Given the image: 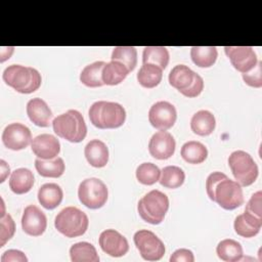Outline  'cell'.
<instances>
[{
	"mask_svg": "<svg viewBox=\"0 0 262 262\" xmlns=\"http://www.w3.org/2000/svg\"><path fill=\"white\" fill-rule=\"evenodd\" d=\"M27 115L31 122L39 127H48L53 118L48 104L39 97L32 98L27 103Z\"/></svg>",
	"mask_w": 262,
	"mask_h": 262,
	"instance_id": "obj_18",
	"label": "cell"
},
{
	"mask_svg": "<svg viewBox=\"0 0 262 262\" xmlns=\"http://www.w3.org/2000/svg\"><path fill=\"white\" fill-rule=\"evenodd\" d=\"M129 73V70L120 61L111 60L110 62H105L101 72L103 85H118L125 80Z\"/></svg>",
	"mask_w": 262,
	"mask_h": 262,
	"instance_id": "obj_24",
	"label": "cell"
},
{
	"mask_svg": "<svg viewBox=\"0 0 262 262\" xmlns=\"http://www.w3.org/2000/svg\"><path fill=\"white\" fill-rule=\"evenodd\" d=\"M112 60L120 61L129 72H132L137 64V51L133 46H117L113 49Z\"/></svg>",
	"mask_w": 262,
	"mask_h": 262,
	"instance_id": "obj_34",
	"label": "cell"
},
{
	"mask_svg": "<svg viewBox=\"0 0 262 262\" xmlns=\"http://www.w3.org/2000/svg\"><path fill=\"white\" fill-rule=\"evenodd\" d=\"M0 261L1 262H27L28 258L21 251L7 250L2 254Z\"/></svg>",
	"mask_w": 262,
	"mask_h": 262,
	"instance_id": "obj_39",
	"label": "cell"
},
{
	"mask_svg": "<svg viewBox=\"0 0 262 262\" xmlns=\"http://www.w3.org/2000/svg\"><path fill=\"white\" fill-rule=\"evenodd\" d=\"M108 190L105 183L95 177L82 180L78 187V198L82 205L89 209H99L107 201Z\"/></svg>",
	"mask_w": 262,
	"mask_h": 262,
	"instance_id": "obj_9",
	"label": "cell"
},
{
	"mask_svg": "<svg viewBox=\"0 0 262 262\" xmlns=\"http://www.w3.org/2000/svg\"><path fill=\"white\" fill-rule=\"evenodd\" d=\"M206 191L211 201L225 210H234L244 204L242 185L218 171L207 177Z\"/></svg>",
	"mask_w": 262,
	"mask_h": 262,
	"instance_id": "obj_1",
	"label": "cell"
},
{
	"mask_svg": "<svg viewBox=\"0 0 262 262\" xmlns=\"http://www.w3.org/2000/svg\"><path fill=\"white\" fill-rule=\"evenodd\" d=\"M224 51L233 68L242 74L250 72L258 62L256 52L251 46H225Z\"/></svg>",
	"mask_w": 262,
	"mask_h": 262,
	"instance_id": "obj_12",
	"label": "cell"
},
{
	"mask_svg": "<svg viewBox=\"0 0 262 262\" xmlns=\"http://www.w3.org/2000/svg\"><path fill=\"white\" fill-rule=\"evenodd\" d=\"M35 168L39 175L43 177L58 178L63 174L66 165L60 157H56L51 160H42L37 158L35 160Z\"/></svg>",
	"mask_w": 262,
	"mask_h": 262,
	"instance_id": "obj_26",
	"label": "cell"
},
{
	"mask_svg": "<svg viewBox=\"0 0 262 262\" xmlns=\"http://www.w3.org/2000/svg\"><path fill=\"white\" fill-rule=\"evenodd\" d=\"M177 119L175 106L168 101H158L148 111V121L152 127L160 131H166L173 127Z\"/></svg>",
	"mask_w": 262,
	"mask_h": 262,
	"instance_id": "obj_11",
	"label": "cell"
},
{
	"mask_svg": "<svg viewBox=\"0 0 262 262\" xmlns=\"http://www.w3.org/2000/svg\"><path fill=\"white\" fill-rule=\"evenodd\" d=\"M70 256L73 262H98L99 256L95 247L87 242H79L70 248Z\"/></svg>",
	"mask_w": 262,
	"mask_h": 262,
	"instance_id": "obj_30",
	"label": "cell"
},
{
	"mask_svg": "<svg viewBox=\"0 0 262 262\" xmlns=\"http://www.w3.org/2000/svg\"><path fill=\"white\" fill-rule=\"evenodd\" d=\"M84 155L87 162L95 168H102L108 162V148L99 139L90 140L84 148Z\"/></svg>",
	"mask_w": 262,
	"mask_h": 262,
	"instance_id": "obj_19",
	"label": "cell"
},
{
	"mask_svg": "<svg viewBox=\"0 0 262 262\" xmlns=\"http://www.w3.org/2000/svg\"><path fill=\"white\" fill-rule=\"evenodd\" d=\"M134 244L140 256L147 261H158L166 252L164 243L156 233L147 229H140L133 235Z\"/></svg>",
	"mask_w": 262,
	"mask_h": 262,
	"instance_id": "obj_10",
	"label": "cell"
},
{
	"mask_svg": "<svg viewBox=\"0 0 262 262\" xmlns=\"http://www.w3.org/2000/svg\"><path fill=\"white\" fill-rule=\"evenodd\" d=\"M180 155L189 164H201L207 159L208 149L202 142L190 140L181 146Z\"/></svg>",
	"mask_w": 262,
	"mask_h": 262,
	"instance_id": "obj_27",
	"label": "cell"
},
{
	"mask_svg": "<svg viewBox=\"0 0 262 262\" xmlns=\"http://www.w3.org/2000/svg\"><path fill=\"white\" fill-rule=\"evenodd\" d=\"M243 79L245 83L251 87H262V62L258 61L254 69L248 73L243 74Z\"/></svg>",
	"mask_w": 262,
	"mask_h": 262,
	"instance_id": "obj_37",
	"label": "cell"
},
{
	"mask_svg": "<svg viewBox=\"0 0 262 262\" xmlns=\"http://www.w3.org/2000/svg\"><path fill=\"white\" fill-rule=\"evenodd\" d=\"M216 127V120L214 115L206 110L196 112L190 120V128L192 132L200 136L210 135Z\"/></svg>",
	"mask_w": 262,
	"mask_h": 262,
	"instance_id": "obj_23",
	"label": "cell"
},
{
	"mask_svg": "<svg viewBox=\"0 0 262 262\" xmlns=\"http://www.w3.org/2000/svg\"><path fill=\"white\" fill-rule=\"evenodd\" d=\"M262 226V218L256 217L248 212L239 214L233 222L234 231L243 237H253L257 235Z\"/></svg>",
	"mask_w": 262,
	"mask_h": 262,
	"instance_id": "obj_20",
	"label": "cell"
},
{
	"mask_svg": "<svg viewBox=\"0 0 262 262\" xmlns=\"http://www.w3.org/2000/svg\"><path fill=\"white\" fill-rule=\"evenodd\" d=\"M229 168L242 186L253 184L258 177V166L252 156L245 150H234L228 157Z\"/></svg>",
	"mask_w": 262,
	"mask_h": 262,
	"instance_id": "obj_8",
	"label": "cell"
},
{
	"mask_svg": "<svg viewBox=\"0 0 262 262\" xmlns=\"http://www.w3.org/2000/svg\"><path fill=\"white\" fill-rule=\"evenodd\" d=\"M0 167H1V179H0V182H3L5 180V178L9 175L10 173V168L9 166L6 164L5 161L1 160L0 161Z\"/></svg>",
	"mask_w": 262,
	"mask_h": 262,
	"instance_id": "obj_41",
	"label": "cell"
},
{
	"mask_svg": "<svg viewBox=\"0 0 262 262\" xmlns=\"http://www.w3.org/2000/svg\"><path fill=\"white\" fill-rule=\"evenodd\" d=\"M101 250L112 257H122L129 251L127 238L115 229L103 230L98 238Z\"/></svg>",
	"mask_w": 262,
	"mask_h": 262,
	"instance_id": "obj_14",
	"label": "cell"
},
{
	"mask_svg": "<svg viewBox=\"0 0 262 262\" xmlns=\"http://www.w3.org/2000/svg\"><path fill=\"white\" fill-rule=\"evenodd\" d=\"M169 83L189 98L199 96L204 89L203 78L185 64H177L170 71Z\"/></svg>",
	"mask_w": 262,
	"mask_h": 262,
	"instance_id": "obj_6",
	"label": "cell"
},
{
	"mask_svg": "<svg viewBox=\"0 0 262 262\" xmlns=\"http://www.w3.org/2000/svg\"><path fill=\"white\" fill-rule=\"evenodd\" d=\"M168 209V196L158 189H152L145 193L137 205V211L141 219L154 225L160 224L164 220Z\"/></svg>",
	"mask_w": 262,
	"mask_h": 262,
	"instance_id": "obj_5",
	"label": "cell"
},
{
	"mask_svg": "<svg viewBox=\"0 0 262 262\" xmlns=\"http://www.w3.org/2000/svg\"><path fill=\"white\" fill-rule=\"evenodd\" d=\"M32 151L38 159L51 160L58 156L60 151L59 140L51 134H40L31 143Z\"/></svg>",
	"mask_w": 262,
	"mask_h": 262,
	"instance_id": "obj_17",
	"label": "cell"
},
{
	"mask_svg": "<svg viewBox=\"0 0 262 262\" xmlns=\"http://www.w3.org/2000/svg\"><path fill=\"white\" fill-rule=\"evenodd\" d=\"M185 180L184 171L178 166H166L161 171L160 183L166 188L180 187Z\"/></svg>",
	"mask_w": 262,
	"mask_h": 262,
	"instance_id": "obj_33",
	"label": "cell"
},
{
	"mask_svg": "<svg viewBox=\"0 0 262 262\" xmlns=\"http://www.w3.org/2000/svg\"><path fill=\"white\" fill-rule=\"evenodd\" d=\"M104 64V61H94L86 66L80 74V81L85 86L91 88L102 86L103 82L101 79V72Z\"/></svg>",
	"mask_w": 262,
	"mask_h": 262,
	"instance_id": "obj_32",
	"label": "cell"
},
{
	"mask_svg": "<svg viewBox=\"0 0 262 262\" xmlns=\"http://www.w3.org/2000/svg\"><path fill=\"white\" fill-rule=\"evenodd\" d=\"M47 227V218L45 214L35 205H29L25 208L21 216V228L31 236H40Z\"/></svg>",
	"mask_w": 262,
	"mask_h": 262,
	"instance_id": "obj_15",
	"label": "cell"
},
{
	"mask_svg": "<svg viewBox=\"0 0 262 262\" xmlns=\"http://www.w3.org/2000/svg\"><path fill=\"white\" fill-rule=\"evenodd\" d=\"M163 78V70L151 63H142L137 73V81L144 88H155Z\"/></svg>",
	"mask_w": 262,
	"mask_h": 262,
	"instance_id": "obj_29",
	"label": "cell"
},
{
	"mask_svg": "<svg viewBox=\"0 0 262 262\" xmlns=\"http://www.w3.org/2000/svg\"><path fill=\"white\" fill-rule=\"evenodd\" d=\"M15 223L12 217L5 213L1 215L0 219V248H2L14 234Z\"/></svg>",
	"mask_w": 262,
	"mask_h": 262,
	"instance_id": "obj_36",
	"label": "cell"
},
{
	"mask_svg": "<svg viewBox=\"0 0 262 262\" xmlns=\"http://www.w3.org/2000/svg\"><path fill=\"white\" fill-rule=\"evenodd\" d=\"M52 127L57 136L74 143L84 140L87 134L85 120L77 110H69L55 117L52 121Z\"/></svg>",
	"mask_w": 262,
	"mask_h": 262,
	"instance_id": "obj_4",
	"label": "cell"
},
{
	"mask_svg": "<svg viewBox=\"0 0 262 262\" xmlns=\"http://www.w3.org/2000/svg\"><path fill=\"white\" fill-rule=\"evenodd\" d=\"M38 201L47 210H53L60 205L63 191L56 183H45L38 190Z\"/></svg>",
	"mask_w": 262,
	"mask_h": 262,
	"instance_id": "obj_21",
	"label": "cell"
},
{
	"mask_svg": "<svg viewBox=\"0 0 262 262\" xmlns=\"http://www.w3.org/2000/svg\"><path fill=\"white\" fill-rule=\"evenodd\" d=\"M35 182L34 174L27 168L15 169L9 178V187L12 192L16 194H24L29 192Z\"/></svg>",
	"mask_w": 262,
	"mask_h": 262,
	"instance_id": "obj_22",
	"label": "cell"
},
{
	"mask_svg": "<svg viewBox=\"0 0 262 262\" xmlns=\"http://www.w3.org/2000/svg\"><path fill=\"white\" fill-rule=\"evenodd\" d=\"M89 225L86 213L76 207L63 208L54 219V226L58 232L67 237H77L83 235Z\"/></svg>",
	"mask_w": 262,
	"mask_h": 262,
	"instance_id": "obj_7",
	"label": "cell"
},
{
	"mask_svg": "<svg viewBox=\"0 0 262 262\" xmlns=\"http://www.w3.org/2000/svg\"><path fill=\"white\" fill-rule=\"evenodd\" d=\"M161 170L152 163H142L136 169L137 180L144 185H152L159 181Z\"/></svg>",
	"mask_w": 262,
	"mask_h": 262,
	"instance_id": "obj_35",
	"label": "cell"
},
{
	"mask_svg": "<svg viewBox=\"0 0 262 262\" xmlns=\"http://www.w3.org/2000/svg\"><path fill=\"white\" fill-rule=\"evenodd\" d=\"M218 51L215 46H193L190 48V57L200 68H210L217 59Z\"/></svg>",
	"mask_w": 262,
	"mask_h": 262,
	"instance_id": "obj_28",
	"label": "cell"
},
{
	"mask_svg": "<svg viewBox=\"0 0 262 262\" xmlns=\"http://www.w3.org/2000/svg\"><path fill=\"white\" fill-rule=\"evenodd\" d=\"M88 116L96 128L116 129L125 123L126 111L118 102L99 100L90 106Z\"/></svg>",
	"mask_w": 262,
	"mask_h": 262,
	"instance_id": "obj_2",
	"label": "cell"
},
{
	"mask_svg": "<svg viewBox=\"0 0 262 262\" xmlns=\"http://www.w3.org/2000/svg\"><path fill=\"white\" fill-rule=\"evenodd\" d=\"M142 63H151L165 70L169 63V51L164 46H146L142 52Z\"/></svg>",
	"mask_w": 262,
	"mask_h": 262,
	"instance_id": "obj_31",
	"label": "cell"
},
{
	"mask_svg": "<svg viewBox=\"0 0 262 262\" xmlns=\"http://www.w3.org/2000/svg\"><path fill=\"white\" fill-rule=\"evenodd\" d=\"M30 129L21 123H11L2 132L3 144L12 150H20L32 143Z\"/></svg>",
	"mask_w": 262,
	"mask_h": 262,
	"instance_id": "obj_13",
	"label": "cell"
},
{
	"mask_svg": "<svg viewBox=\"0 0 262 262\" xmlns=\"http://www.w3.org/2000/svg\"><path fill=\"white\" fill-rule=\"evenodd\" d=\"M217 256L226 262H236L243 259L244 251L242 245L232 238H225L219 242L216 248Z\"/></svg>",
	"mask_w": 262,
	"mask_h": 262,
	"instance_id": "obj_25",
	"label": "cell"
},
{
	"mask_svg": "<svg viewBox=\"0 0 262 262\" xmlns=\"http://www.w3.org/2000/svg\"><path fill=\"white\" fill-rule=\"evenodd\" d=\"M2 78L8 86L24 94L35 92L42 82L41 75L36 69L20 64L8 66L3 71Z\"/></svg>",
	"mask_w": 262,
	"mask_h": 262,
	"instance_id": "obj_3",
	"label": "cell"
},
{
	"mask_svg": "<svg viewBox=\"0 0 262 262\" xmlns=\"http://www.w3.org/2000/svg\"><path fill=\"white\" fill-rule=\"evenodd\" d=\"M261 196H262V192L261 190H258L257 192L253 193L252 196L250 198V200L248 201L246 208H245V212H248L256 217L262 218V210H261Z\"/></svg>",
	"mask_w": 262,
	"mask_h": 262,
	"instance_id": "obj_38",
	"label": "cell"
},
{
	"mask_svg": "<svg viewBox=\"0 0 262 262\" xmlns=\"http://www.w3.org/2000/svg\"><path fill=\"white\" fill-rule=\"evenodd\" d=\"M171 262H193L194 256L192 252L188 249H178L170 257Z\"/></svg>",
	"mask_w": 262,
	"mask_h": 262,
	"instance_id": "obj_40",
	"label": "cell"
},
{
	"mask_svg": "<svg viewBox=\"0 0 262 262\" xmlns=\"http://www.w3.org/2000/svg\"><path fill=\"white\" fill-rule=\"evenodd\" d=\"M176 142L171 133L158 131L149 139L148 151L157 160H167L174 155Z\"/></svg>",
	"mask_w": 262,
	"mask_h": 262,
	"instance_id": "obj_16",
	"label": "cell"
}]
</instances>
